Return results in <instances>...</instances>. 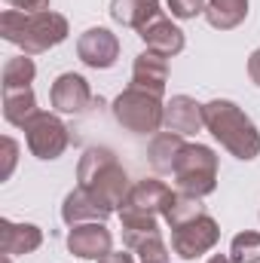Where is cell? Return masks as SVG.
Listing matches in <instances>:
<instances>
[{
    "instance_id": "6da1fadb",
    "label": "cell",
    "mask_w": 260,
    "mask_h": 263,
    "mask_svg": "<svg viewBox=\"0 0 260 263\" xmlns=\"http://www.w3.org/2000/svg\"><path fill=\"white\" fill-rule=\"evenodd\" d=\"M77 187L104 208L120 211L132 190V178L110 147H89L77 162Z\"/></svg>"
},
{
    "instance_id": "7a4b0ae2",
    "label": "cell",
    "mask_w": 260,
    "mask_h": 263,
    "mask_svg": "<svg viewBox=\"0 0 260 263\" xmlns=\"http://www.w3.org/2000/svg\"><path fill=\"white\" fill-rule=\"evenodd\" d=\"M70 25L62 12L43 9V12H22V9H3L0 15V37L12 46H18L25 55H40L65 43Z\"/></svg>"
},
{
    "instance_id": "3957f363",
    "label": "cell",
    "mask_w": 260,
    "mask_h": 263,
    "mask_svg": "<svg viewBox=\"0 0 260 263\" xmlns=\"http://www.w3.org/2000/svg\"><path fill=\"white\" fill-rule=\"evenodd\" d=\"M205 132L236 159L251 162L260 156V129L257 123L230 98H211L205 104Z\"/></svg>"
},
{
    "instance_id": "277c9868",
    "label": "cell",
    "mask_w": 260,
    "mask_h": 263,
    "mask_svg": "<svg viewBox=\"0 0 260 263\" xmlns=\"http://www.w3.org/2000/svg\"><path fill=\"white\" fill-rule=\"evenodd\" d=\"M172 178H175V190H181L187 196H211L217 190V153L199 141L184 144V150L178 153Z\"/></svg>"
},
{
    "instance_id": "5b68a950",
    "label": "cell",
    "mask_w": 260,
    "mask_h": 263,
    "mask_svg": "<svg viewBox=\"0 0 260 263\" xmlns=\"http://www.w3.org/2000/svg\"><path fill=\"white\" fill-rule=\"evenodd\" d=\"M114 120L123 126L132 135H156L162 132V123H165V104L162 98L144 92V89H123L117 98H114Z\"/></svg>"
},
{
    "instance_id": "8992f818",
    "label": "cell",
    "mask_w": 260,
    "mask_h": 263,
    "mask_svg": "<svg viewBox=\"0 0 260 263\" xmlns=\"http://www.w3.org/2000/svg\"><path fill=\"white\" fill-rule=\"evenodd\" d=\"M25 144H28L31 156H37L43 162H52V159H59L67 150L70 135H67V126L59 120V114L37 110L25 123Z\"/></svg>"
},
{
    "instance_id": "52a82bcc",
    "label": "cell",
    "mask_w": 260,
    "mask_h": 263,
    "mask_svg": "<svg viewBox=\"0 0 260 263\" xmlns=\"http://www.w3.org/2000/svg\"><path fill=\"white\" fill-rule=\"evenodd\" d=\"M217 242H220V227L208 211L172 230V251L181 260H196V257L208 254Z\"/></svg>"
},
{
    "instance_id": "ba28073f",
    "label": "cell",
    "mask_w": 260,
    "mask_h": 263,
    "mask_svg": "<svg viewBox=\"0 0 260 263\" xmlns=\"http://www.w3.org/2000/svg\"><path fill=\"white\" fill-rule=\"evenodd\" d=\"M77 59L92 70H107L120 59V37L110 28H89L77 37Z\"/></svg>"
},
{
    "instance_id": "9c48e42d",
    "label": "cell",
    "mask_w": 260,
    "mask_h": 263,
    "mask_svg": "<svg viewBox=\"0 0 260 263\" xmlns=\"http://www.w3.org/2000/svg\"><path fill=\"white\" fill-rule=\"evenodd\" d=\"M49 101H52V110L55 114H67V117H80L89 110L92 104V89H89V80L83 73H59L52 89H49Z\"/></svg>"
},
{
    "instance_id": "30bf717a",
    "label": "cell",
    "mask_w": 260,
    "mask_h": 263,
    "mask_svg": "<svg viewBox=\"0 0 260 263\" xmlns=\"http://www.w3.org/2000/svg\"><path fill=\"white\" fill-rule=\"evenodd\" d=\"M65 242H67V251L73 257H80V260H101L104 254L114 251V233L101 220L70 227Z\"/></svg>"
},
{
    "instance_id": "8fae6325",
    "label": "cell",
    "mask_w": 260,
    "mask_h": 263,
    "mask_svg": "<svg viewBox=\"0 0 260 263\" xmlns=\"http://www.w3.org/2000/svg\"><path fill=\"white\" fill-rule=\"evenodd\" d=\"M165 132H178V135H196L205 129V104H199L190 95H172V101H165Z\"/></svg>"
},
{
    "instance_id": "7c38bea8",
    "label": "cell",
    "mask_w": 260,
    "mask_h": 263,
    "mask_svg": "<svg viewBox=\"0 0 260 263\" xmlns=\"http://www.w3.org/2000/svg\"><path fill=\"white\" fill-rule=\"evenodd\" d=\"M132 86L135 89H144L156 98L165 95V86H169V59L159 55V52H150L144 49L135 65H132Z\"/></svg>"
},
{
    "instance_id": "4fadbf2b",
    "label": "cell",
    "mask_w": 260,
    "mask_h": 263,
    "mask_svg": "<svg viewBox=\"0 0 260 263\" xmlns=\"http://www.w3.org/2000/svg\"><path fill=\"white\" fill-rule=\"evenodd\" d=\"M138 37L144 40V46L150 49V52H159V55H165V59H175V55H181L184 52V46H187V37H184V31L172 22V18H156V22H150L147 28H141L138 31Z\"/></svg>"
},
{
    "instance_id": "5bb4252c",
    "label": "cell",
    "mask_w": 260,
    "mask_h": 263,
    "mask_svg": "<svg viewBox=\"0 0 260 263\" xmlns=\"http://www.w3.org/2000/svg\"><path fill=\"white\" fill-rule=\"evenodd\" d=\"M43 245V230L37 223H15L9 217L0 220V251L9 257L34 254Z\"/></svg>"
},
{
    "instance_id": "9a60e30c",
    "label": "cell",
    "mask_w": 260,
    "mask_h": 263,
    "mask_svg": "<svg viewBox=\"0 0 260 263\" xmlns=\"http://www.w3.org/2000/svg\"><path fill=\"white\" fill-rule=\"evenodd\" d=\"M172 187L156 181V178H144V181H135L129 190V196L123 202V208H135V211H147V214H159L165 211L169 199H172Z\"/></svg>"
},
{
    "instance_id": "2e32d148",
    "label": "cell",
    "mask_w": 260,
    "mask_h": 263,
    "mask_svg": "<svg viewBox=\"0 0 260 263\" xmlns=\"http://www.w3.org/2000/svg\"><path fill=\"white\" fill-rule=\"evenodd\" d=\"M110 214H114L110 208H104L101 202H95L83 187H73L65 196V202H62V220H65L67 227H80V223H92V220L107 223Z\"/></svg>"
},
{
    "instance_id": "e0dca14e",
    "label": "cell",
    "mask_w": 260,
    "mask_h": 263,
    "mask_svg": "<svg viewBox=\"0 0 260 263\" xmlns=\"http://www.w3.org/2000/svg\"><path fill=\"white\" fill-rule=\"evenodd\" d=\"M110 18L123 28H147L150 22L162 18V3L159 0H110Z\"/></svg>"
},
{
    "instance_id": "ac0fdd59",
    "label": "cell",
    "mask_w": 260,
    "mask_h": 263,
    "mask_svg": "<svg viewBox=\"0 0 260 263\" xmlns=\"http://www.w3.org/2000/svg\"><path fill=\"white\" fill-rule=\"evenodd\" d=\"M184 135L178 132H156L150 138V147H147V162L156 175H172L175 172V162H178V153L184 150Z\"/></svg>"
},
{
    "instance_id": "d6986e66",
    "label": "cell",
    "mask_w": 260,
    "mask_h": 263,
    "mask_svg": "<svg viewBox=\"0 0 260 263\" xmlns=\"http://www.w3.org/2000/svg\"><path fill=\"white\" fill-rule=\"evenodd\" d=\"M120 223H123V242L126 248L135 251L138 245H144L159 233V214H147V211H135V208H120Z\"/></svg>"
},
{
    "instance_id": "ffe728a7",
    "label": "cell",
    "mask_w": 260,
    "mask_h": 263,
    "mask_svg": "<svg viewBox=\"0 0 260 263\" xmlns=\"http://www.w3.org/2000/svg\"><path fill=\"white\" fill-rule=\"evenodd\" d=\"M37 95L31 86H22V89H3V120L9 126H18L25 129V123L37 114Z\"/></svg>"
},
{
    "instance_id": "44dd1931",
    "label": "cell",
    "mask_w": 260,
    "mask_h": 263,
    "mask_svg": "<svg viewBox=\"0 0 260 263\" xmlns=\"http://www.w3.org/2000/svg\"><path fill=\"white\" fill-rule=\"evenodd\" d=\"M248 18V0H208L205 22L214 31H233Z\"/></svg>"
},
{
    "instance_id": "7402d4cb",
    "label": "cell",
    "mask_w": 260,
    "mask_h": 263,
    "mask_svg": "<svg viewBox=\"0 0 260 263\" xmlns=\"http://www.w3.org/2000/svg\"><path fill=\"white\" fill-rule=\"evenodd\" d=\"M199 214H205L202 199L187 196V193L175 190V193H172V199H169V205H165V211H162V220L169 223V230H175V227H181V223L193 220V217H199Z\"/></svg>"
},
{
    "instance_id": "603a6c76",
    "label": "cell",
    "mask_w": 260,
    "mask_h": 263,
    "mask_svg": "<svg viewBox=\"0 0 260 263\" xmlns=\"http://www.w3.org/2000/svg\"><path fill=\"white\" fill-rule=\"evenodd\" d=\"M37 77V65L22 52V55H12L3 62V89H22V86H31Z\"/></svg>"
},
{
    "instance_id": "cb8c5ba5",
    "label": "cell",
    "mask_w": 260,
    "mask_h": 263,
    "mask_svg": "<svg viewBox=\"0 0 260 263\" xmlns=\"http://www.w3.org/2000/svg\"><path fill=\"white\" fill-rule=\"evenodd\" d=\"M230 257L236 263H260V233L254 230L236 233L230 242Z\"/></svg>"
},
{
    "instance_id": "d4e9b609",
    "label": "cell",
    "mask_w": 260,
    "mask_h": 263,
    "mask_svg": "<svg viewBox=\"0 0 260 263\" xmlns=\"http://www.w3.org/2000/svg\"><path fill=\"white\" fill-rule=\"evenodd\" d=\"M135 254L141 257V263H172V254H169V245L162 236H153L147 239L144 245L135 248Z\"/></svg>"
},
{
    "instance_id": "484cf974",
    "label": "cell",
    "mask_w": 260,
    "mask_h": 263,
    "mask_svg": "<svg viewBox=\"0 0 260 263\" xmlns=\"http://www.w3.org/2000/svg\"><path fill=\"white\" fill-rule=\"evenodd\" d=\"M165 6L172 9V15H175L178 22H190L196 15H205L208 0H165Z\"/></svg>"
},
{
    "instance_id": "4316f807",
    "label": "cell",
    "mask_w": 260,
    "mask_h": 263,
    "mask_svg": "<svg viewBox=\"0 0 260 263\" xmlns=\"http://www.w3.org/2000/svg\"><path fill=\"white\" fill-rule=\"evenodd\" d=\"M3 172H0V178L3 181H9L12 178V172H15V162H18V144L9 138V135H3Z\"/></svg>"
},
{
    "instance_id": "83f0119b",
    "label": "cell",
    "mask_w": 260,
    "mask_h": 263,
    "mask_svg": "<svg viewBox=\"0 0 260 263\" xmlns=\"http://www.w3.org/2000/svg\"><path fill=\"white\" fill-rule=\"evenodd\" d=\"M9 9H22V12H43V9H49V3L52 0H3Z\"/></svg>"
},
{
    "instance_id": "f1b7e54d",
    "label": "cell",
    "mask_w": 260,
    "mask_h": 263,
    "mask_svg": "<svg viewBox=\"0 0 260 263\" xmlns=\"http://www.w3.org/2000/svg\"><path fill=\"white\" fill-rule=\"evenodd\" d=\"M248 77H251L254 86H260V46L248 55Z\"/></svg>"
},
{
    "instance_id": "f546056e",
    "label": "cell",
    "mask_w": 260,
    "mask_h": 263,
    "mask_svg": "<svg viewBox=\"0 0 260 263\" xmlns=\"http://www.w3.org/2000/svg\"><path fill=\"white\" fill-rule=\"evenodd\" d=\"M95 263H135V257L129 251H110V254H104L101 260H95Z\"/></svg>"
},
{
    "instance_id": "4dcf8cb0",
    "label": "cell",
    "mask_w": 260,
    "mask_h": 263,
    "mask_svg": "<svg viewBox=\"0 0 260 263\" xmlns=\"http://www.w3.org/2000/svg\"><path fill=\"white\" fill-rule=\"evenodd\" d=\"M205 263H236V260H233L230 254H211V257H208Z\"/></svg>"
}]
</instances>
